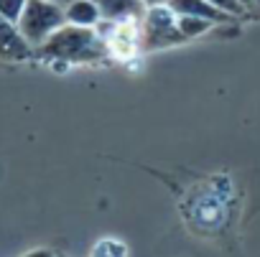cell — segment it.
I'll list each match as a JSON object with an SVG mask.
<instances>
[{"label":"cell","mask_w":260,"mask_h":257,"mask_svg":"<svg viewBox=\"0 0 260 257\" xmlns=\"http://www.w3.org/2000/svg\"><path fill=\"white\" fill-rule=\"evenodd\" d=\"M34 56H39L41 61H67L74 66V64H97L105 56H110V51L97 28L64 23L34 51Z\"/></svg>","instance_id":"1"},{"label":"cell","mask_w":260,"mask_h":257,"mask_svg":"<svg viewBox=\"0 0 260 257\" xmlns=\"http://www.w3.org/2000/svg\"><path fill=\"white\" fill-rule=\"evenodd\" d=\"M67 23V6L54 3V0H26L23 16L18 21V28L23 39L34 46V51Z\"/></svg>","instance_id":"2"},{"label":"cell","mask_w":260,"mask_h":257,"mask_svg":"<svg viewBox=\"0 0 260 257\" xmlns=\"http://www.w3.org/2000/svg\"><path fill=\"white\" fill-rule=\"evenodd\" d=\"M141 26H143V51H161L186 44L184 33L179 31V13L169 3L146 8Z\"/></svg>","instance_id":"3"},{"label":"cell","mask_w":260,"mask_h":257,"mask_svg":"<svg viewBox=\"0 0 260 257\" xmlns=\"http://www.w3.org/2000/svg\"><path fill=\"white\" fill-rule=\"evenodd\" d=\"M107 51L117 61H130L138 59L143 51V26L141 18H127V21H115L105 36Z\"/></svg>","instance_id":"4"},{"label":"cell","mask_w":260,"mask_h":257,"mask_svg":"<svg viewBox=\"0 0 260 257\" xmlns=\"http://www.w3.org/2000/svg\"><path fill=\"white\" fill-rule=\"evenodd\" d=\"M34 56V46L23 39L18 23L0 16V61L8 64H21Z\"/></svg>","instance_id":"5"},{"label":"cell","mask_w":260,"mask_h":257,"mask_svg":"<svg viewBox=\"0 0 260 257\" xmlns=\"http://www.w3.org/2000/svg\"><path fill=\"white\" fill-rule=\"evenodd\" d=\"M169 6H171L176 13L199 16V18L212 21L214 26H224V23H232V21H235L232 16H227L224 11H219L212 0H169Z\"/></svg>","instance_id":"6"},{"label":"cell","mask_w":260,"mask_h":257,"mask_svg":"<svg viewBox=\"0 0 260 257\" xmlns=\"http://www.w3.org/2000/svg\"><path fill=\"white\" fill-rule=\"evenodd\" d=\"M105 21H127V18H143L146 3L143 0H94Z\"/></svg>","instance_id":"7"},{"label":"cell","mask_w":260,"mask_h":257,"mask_svg":"<svg viewBox=\"0 0 260 257\" xmlns=\"http://www.w3.org/2000/svg\"><path fill=\"white\" fill-rule=\"evenodd\" d=\"M100 21H102V13L94 0H72V3H67V23L94 28Z\"/></svg>","instance_id":"8"},{"label":"cell","mask_w":260,"mask_h":257,"mask_svg":"<svg viewBox=\"0 0 260 257\" xmlns=\"http://www.w3.org/2000/svg\"><path fill=\"white\" fill-rule=\"evenodd\" d=\"M212 21H207V18H199V16H184V13H179V31L184 33V39L186 41H191V39H199V36H204L207 31H212Z\"/></svg>","instance_id":"9"},{"label":"cell","mask_w":260,"mask_h":257,"mask_svg":"<svg viewBox=\"0 0 260 257\" xmlns=\"http://www.w3.org/2000/svg\"><path fill=\"white\" fill-rule=\"evenodd\" d=\"M92 254L94 257H120V254H127V247L120 242V239H115V237H102L94 247H92Z\"/></svg>","instance_id":"10"},{"label":"cell","mask_w":260,"mask_h":257,"mask_svg":"<svg viewBox=\"0 0 260 257\" xmlns=\"http://www.w3.org/2000/svg\"><path fill=\"white\" fill-rule=\"evenodd\" d=\"M212 3H214L219 11H224L227 16H232V18H245V16L250 13V8L242 3V0H212Z\"/></svg>","instance_id":"11"},{"label":"cell","mask_w":260,"mask_h":257,"mask_svg":"<svg viewBox=\"0 0 260 257\" xmlns=\"http://www.w3.org/2000/svg\"><path fill=\"white\" fill-rule=\"evenodd\" d=\"M26 8V0H0V16H6L8 21L18 23Z\"/></svg>","instance_id":"12"},{"label":"cell","mask_w":260,"mask_h":257,"mask_svg":"<svg viewBox=\"0 0 260 257\" xmlns=\"http://www.w3.org/2000/svg\"><path fill=\"white\" fill-rule=\"evenodd\" d=\"M146 3V8H151V6H161V3H169V0H143Z\"/></svg>","instance_id":"13"},{"label":"cell","mask_w":260,"mask_h":257,"mask_svg":"<svg viewBox=\"0 0 260 257\" xmlns=\"http://www.w3.org/2000/svg\"><path fill=\"white\" fill-rule=\"evenodd\" d=\"M54 3H61V6H67V3H72V0H54Z\"/></svg>","instance_id":"14"}]
</instances>
